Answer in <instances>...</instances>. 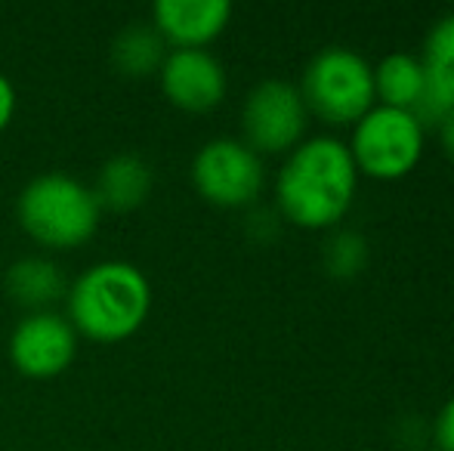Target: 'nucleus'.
Instances as JSON below:
<instances>
[{
    "mask_svg": "<svg viewBox=\"0 0 454 451\" xmlns=\"http://www.w3.org/2000/svg\"><path fill=\"white\" fill-rule=\"evenodd\" d=\"M359 164L343 139L312 136L287 155L278 170V205L294 223H334L349 207Z\"/></svg>",
    "mask_w": 454,
    "mask_h": 451,
    "instance_id": "1",
    "label": "nucleus"
},
{
    "mask_svg": "<svg viewBox=\"0 0 454 451\" xmlns=\"http://www.w3.org/2000/svg\"><path fill=\"white\" fill-rule=\"evenodd\" d=\"M149 309V278L133 263H121V260L90 266L68 291L72 328L99 343H118L137 334Z\"/></svg>",
    "mask_w": 454,
    "mask_h": 451,
    "instance_id": "2",
    "label": "nucleus"
},
{
    "mask_svg": "<svg viewBox=\"0 0 454 451\" xmlns=\"http://www.w3.org/2000/svg\"><path fill=\"white\" fill-rule=\"evenodd\" d=\"M99 201L93 189L68 174H41L19 192V223L47 247H78L99 229Z\"/></svg>",
    "mask_w": 454,
    "mask_h": 451,
    "instance_id": "3",
    "label": "nucleus"
},
{
    "mask_svg": "<svg viewBox=\"0 0 454 451\" xmlns=\"http://www.w3.org/2000/svg\"><path fill=\"white\" fill-rule=\"evenodd\" d=\"M300 93L325 118H362L374 99V68L359 50L331 43L309 59Z\"/></svg>",
    "mask_w": 454,
    "mask_h": 451,
    "instance_id": "4",
    "label": "nucleus"
},
{
    "mask_svg": "<svg viewBox=\"0 0 454 451\" xmlns=\"http://www.w3.org/2000/svg\"><path fill=\"white\" fill-rule=\"evenodd\" d=\"M424 149V124L399 105H371L353 133L356 164L374 176H402L414 167Z\"/></svg>",
    "mask_w": 454,
    "mask_h": 451,
    "instance_id": "5",
    "label": "nucleus"
},
{
    "mask_svg": "<svg viewBox=\"0 0 454 451\" xmlns=\"http://www.w3.org/2000/svg\"><path fill=\"white\" fill-rule=\"evenodd\" d=\"M192 180L207 201L239 207L257 198L263 186V161L247 143L220 136L198 149L192 161Z\"/></svg>",
    "mask_w": 454,
    "mask_h": 451,
    "instance_id": "6",
    "label": "nucleus"
},
{
    "mask_svg": "<svg viewBox=\"0 0 454 451\" xmlns=\"http://www.w3.org/2000/svg\"><path fill=\"white\" fill-rule=\"evenodd\" d=\"M247 145L254 152H281L297 143L306 127V99L300 87L281 78H266L247 93L241 109Z\"/></svg>",
    "mask_w": 454,
    "mask_h": 451,
    "instance_id": "7",
    "label": "nucleus"
},
{
    "mask_svg": "<svg viewBox=\"0 0 454 451\" xmlns=\"http://www.w3.org/2000/svg\"><path fill=\"white\" fill-rule=\"evenodd\" d=\"M78 355V331L56 313H31L10 338V359L25 377L47 380L62 374Z\"/></svg>",
    "mask_w": 454,
    "mask_h": 451,
    "instance_id": "8",
    "label": "nucleus"
},
{
    "mask_svg": "<svg viewBox=\"0 0 454 451\" xmlns=\"http://www.w3.org/2000/svg\"><path fill=\"white\" fill-rule=\"evenodd\" d=\"M161 87L170 103L180 109L207 112L226 93V68L204 47H183L164 59Z\"/></svg>",
    "mask_w": 454,
    "mask_h": 451,
    "instance_id": "9",
    "label": "nucleus"
},
{
    "mask_svg": "<svg viewBox=\"0 0 454 451\" xmlns=\"http://www.w3.org/2000/svg\"><path fill=\"white\" fill-rule=\"evenodd\" d=\"M232 16L229 0H158L152 19L168 43L183 47H204L226 28Z\"/></svg>",
    "mask_w": 454,
    "mask_h": 451,
    "instance_id": "10",
    "label": "nucleus"
},
{
    "mask_svg": "<svg viewBox=\"0 0 454 451\" xmlns=\"http://www.w3.org/2000/svg\"><path fill=\"white\" fill-rule=\"evenodd\" d=\"M152 167L133 152H121V155L108 158L102 164L99 176H96L93 195L99 207L108 211H133L139 207L152 192Z\"/></svg>",
    "mask_w": 454,
    "mask_h": 451,
    "instance_id": "11",
    "label": "nucleus"
},
{
    "mask_svg": "<svg viewBox=\"0 0 454 451\" xmlns=\"http://www.w3.org/2000/svg\"><path fill=\"white\" fill-rule=\"evenodd\" d=\"M6 291L25 309L47 313L50 303H56L66 294V278L56 263L43 257H25L10 266L6 272Z\"/></svg>",
    "mask_w": 454,
    "mask_h": 451,
    "instance_id": "12",
    "label": "nucleus"
},
{
    "mask_svg": "<svg viewBox=\"0 0 454 451\" xmlns=\"http://www.w3.org/2000/svg\"><path fill=\"white\" fill-rule=\"evenodd\" d=\"M168 59V41L149 22H133L118 31L112 43V62L127 78H145Z\"/></svg>",
    "mask_w": 454,
    "mask_h": 451,
    "instance_id": "13",
    "label": "nucleus"
},
{
    "mask_svg": "<svg viewBox=\"0 0 454 451\" xmlns=\"http://www.w3.org/2000/svg\"><path fill=\"white\" fill-rule=\"evenodd\" d=\"M424 81H427L424 62L418 56L405 53V50L387 53L374 68V93H380L387 105H399V109H411Z\"/></svg>",
    "mask_w": 454,
    "mask_h": 451,
    "instance_id": "14",
    "label": "nucleus"
},
{
    "mask_svg": "<svg viewBox=\"0 0 454 451\" xmlns=\"http://www.w3.org/2000/svg\"><path fill=\"white\" fill-rule=\"evenodd\" d=\"M424 68L454 97V12L436 19L424 41Z\"/></svg>",
    "mask_w": 454,
    "mask_h": 451,
    "instance_id": "15",
    "label": "nucleus"
},
{
    "mask_svg": "<svg viewBox=\"0 0 454 451\" xmlns=\"http://www.w3.org/2000/svg\"><path fill=\"white\" fill-rule=\"evenodd\" d=\"M364 260H368V241L356 229H340L325 241V266L331 276H356L364 266Z\"/></svg>",
    "mask_w": 454,
    "mask_h": 451,
    "instance_id": "16",
    "label": "nucleus"
},
{
    "mask_svg": "<svg viewBox=\"0 0 454 451\" xmlns=\"http://www.w3.org/2000/svg\"><path fill=\"white\" fill-rule=\"evenodd\" d=\"M436 442L442 451H454V396L442 405L436 417Z\"/></svg>",
    "mask_w": 454,
    "mask_h": 451,
    "instance_id": "17",
    "label": "nucleus"
},
{
    "mask_svg": "<svg viewBox=\"0 0 454 451\" xmlns=\"http://www.w3.org/2000/svg\"><path fill=\"white\" fill-rule=\"evenodd\" d=\"M12 112H16V90L6 81V74H0V133L6 130V124L12 121Z\"/></svg>",
    "mask_w": 454,
    "mask_h": 451,
    "instance_id": "18",
    "label": "nucleus"
},
{
    "mask_svg": "<svg viewBox=\"0 0 454 451\" xmlns=\"http://www.w3.org/2000/svg\"><path fill=\"white\" fill-rule=\"evenodd\" d=\"M439 127H442V143H445V149H449V155L454 158V109L445 114V121Z\"/></svg>",
    "mask_w": 454,
    "mask_h": 451,
    "instance_id": "19",
    "label": "nucleus"
}]
</instances>
